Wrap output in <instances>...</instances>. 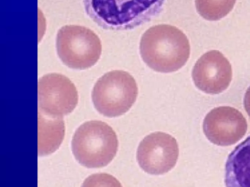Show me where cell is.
I'll return each instance as SVG.
<instances>
[{"mask_svg":"<svg viewBox=\"0 0 250 187\" xmlns=\"http://www.w3.org/2000/svg\"><path fill=\"white\" fill-rule=\"evenodd\" d=\"M140 51L144 62L154 71L169 73L182 68L190 56L187 35L175 26H152L142 37Z\"/></svg>","mask_w":250,"mask_h":187,"instance_id":"cell-1","label":"cell"},{"mask_svg":"<svg viewBox=\"0 0 250 187\" xmlns=\"http://www.w3.org/2000/svg\"><path fill=\"white\" fill-rule=\"evenodd\" d=\"M166 0H83L89 17L107 30H128L162 13Z\"/></svg>","mask_w":250,"mask_h":187,"instance_id":"cell-2","label":"cell"},{"mask_svg":"<svg viewBox=\"0 0 250 187\" xmlns=\"http://www.w3.org/2000/svg\"><path fill=\"white\" fill-rule=\"evenodd\" d=\"M71 149L76 159L83 166L103 168L116 156L118 137L112 127L106 123L87 121L74 133Z\"/></svg>","mask_w":250,"mask_h":187,"instance_id":"cell-3","label":"cell"},{"mask_svg":"<svg viewBox=\"0 0 250 187\" xmlns=\"http://www.w3.org/2000/svg\"><path fill=\"white\" fill-rule=\"evenodd\" d=\"M138 96L135 79L123 70H113L104 75L92 91L96 109L106 117H118L128 112Z\"/></svg>","mask_w":250,"mask_h":187,"instance_id":"cell-4","label":"cell"},{"mask_svg":"<svg viewBox=\"0 0 250 187\" xmlns=\"http://www.w3.org/2000/svg\"><path fill=\"white\" fill-rule=\"evenodd\" d=\"M56 48L61 61L74 70H85L97 63L102 55V42L85 26L67 25L58 31Z\"/></svg>","mask_w":250,"mask_h":187,"instance_id":"cell-5","label":"cell"},{"mask_svg":"<svg viewBox=\"0 0 250 187\" xmlns=\"http://www.w3.org/2000/svg\"><path fill=\"white\" fill-rule=\"evenodd\" d=\"M39 112L49 117L71 113L78 104V92L68 77L50 73L41 77L38 84Z\"/></svg>","mask_w":250,"mask_h":187,"instance_id":"cell-6","label":"cell"},{"mask_svg":"<svg viewBox=\"0 0 250 187\" xmlns=\"http://www.w3.org/2000/svg\"><path fill=\"white\" fill-rule=\"evenodd\" d=\"M179 156L178 142L170 134L156 131L139 145L137 159L140 168L151 175H162L176 165Z\"/></svg>","mask_w":250,"mask_h":187,"instance_id":"cell-7","label":"cell"},{"mask_svg":"<svg viewBox=\"0 0 250 187\" xmlns=\"http://www.w3.org/2000/svg\"><path fill=\"white\" fill-rule=\"evenodd\" d=\"M247 121L235 108L221 106L213 108L205 117L203 132L209 141L220 146H229L239 141L247 131Z\"/></svg>","mask_w":250,"mask_h":187,"instance_id":"cell-8","label":"cell"},{"mask_svg":"<svg viewBox=\"0 0 250 187\" xmlns=\"http://www.w3.org/2000/svg\"><path fill=\"white\" fill-rule=\"evenodd\" d=\"M232 75L230 63L216 50L203 54L192 70L194 85L202 92L210 94H218L226 90L230 84Z\"/></svg>","mask_w":250,"mask_h":187,"instance_id":"cell-9","label":"cell"},{"mask_svg":"<svg viewBox=\"0 0 250 187\" xmlns=\"http://www.w3.org/2000/svg\"><path fill=\"white\" fill-rule=\"evenodd\" d=\"M225 184L226 187H250V136L228 156Z\"/></svg>","mask_w":250,"mask_h":187,"instance_id":"cell-10","label":"cell"},{"mask_svg":"<svg viewBox=\"0 0 250 187\" xmlns=\"http://www.w3.org/2000/svg\"><path fill=\"white\" fill-rule=\"evenodd\" d=\"M65 136L62 117H49L39 112V155L54 153L61 146Z\"/></svg>","mask_w":250,"mask_h":187,"instance_id":"cell-11","label":"cell"},{"mask_svg":"<svg viewBox=\"0 0 250 187\" xmlns=\"http://www.w3.org/2000/svg\"><path fill=\"white\" fill-rule=\"evenodd\" d=\"M236 0H195L199 14L208 20H220L233 8Z\"/></svg>","mask_w":250,"mask_h":187,"instance_id":"cell-12","label":"cell"},{"mask_svg":"<svg viewBox=\"0 0 250 187\" xmlns=\"http://www.w3.org/2000/svg\"><path fill=\"white\" fill-rule=\"evenodd\" d=\"M82 187H123L120 181L110 174L96 173L87 177Z\"/></svg>","mask_w":250,"mask_h":187,"instance_id":"cell-13","label":"cell"},{"mask_svg":"<svg viewBox=\"0 0 250 187\" xmlns=\"http://www.w3.org/2000/svg\"><path fill=\"white\" fill-rule=\"evenodd\" d=\"M244 105L247 114L250 118V86L247 89L244 95Z\"/></svg>","mask_w":250,"mask_h":187,"instance_id":"cell-14","label":"cell"}]
</instances>
